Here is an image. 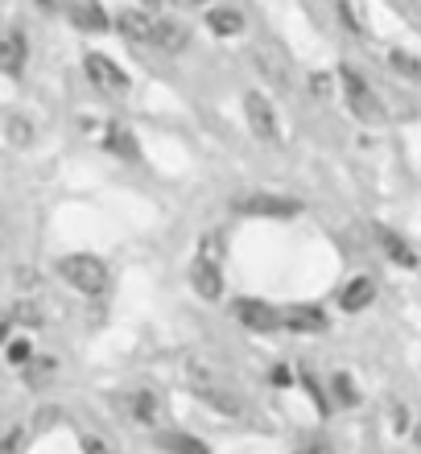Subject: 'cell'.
Here are the masks:
<instances>
[{
    "label": "cell",
    "instance_id": "cell-8",
    "mask_svg": "<svg viewBox=\"0 0 421 454\" xmlns=\"http://www.w3.org/2000/svg\"><path fill=\"white\" fill-rule=\"evenodd\" d=\"M191 388L199 393V401H207V405L215 409V413H223V418H236V413H240V401H236L231 393H223V388H215L207 376H194Z\"/></svg>",
    "mask_w": 421,
    "mask_h": 454
},
{
    "label": "cell",
    "instance_id": "cell-5",
    "mask_svg": "<svg viewBox=\"0 0 421 454\" xmlns=\"http://www.w3.org/2000/svg\"><path fill=\"white\" fill-rule=\"evenodd\" d=\"M236 211H244V215L293 219L301 211V203H293V199H277V194H256V199H240V203H236Z\"/></svg>",
    "mask_w": 421,
    "mask_h": 454
},
{
    "label": "cell",
    "instance_id": "cell-10",
    "mask_svg": "<svg viewBox=\"0 0 421 454\" xmlns=\"http://www.w3.org/2000/svg\"><path fill=\"white\" fill-rule=\"evenodd\" d=\"M25 34L21 29H12V34L0 37V71L4 74H21L25 71Z\"/></svg>",
    "mask_w": 421,
    "mask_h": 454
},
{
    "label": "cell",
    "instance_id": "cell-34",
    "mask_svg": "<svg viewBox=\"0 0 421 454\" xmlns=\"http://www.w3.org/2000/svg\"><path fill=\"white\" fill-rule=\"evenodd\" d=\"M4 335H9V326H4V323H0V343H4Z\"/></svg>",
    "mask_w": 421,
    "mask_h": 454
},
{
    "label": "cell",
    "instance_id": "cell-35",
    "mask_svg": "<svg viewBox=\"0 0 421 454\" xmlns=\"http://www.w3.org/2000/svg\"><path fill=\"white\" fill-rule=\"evenodd\" d=\"M186 4H207V0H186Z\"/></svg>",
    "mask_w": 421,
    "mask_h": 454
},
{
    "label": "cell",
    "instance_id": "cell-32",
    "mask_svg": "<svg viewBox=\"0 0 421 454\" xmlns=\"http://www.w3.org/2000/svg\"><path fill=\"white\" fill-rule=\"evenodd\" d=\"M298 454H326V446L323 442H310V446H301Z\"/></svg>",
    "mask_w": 421,
    "mask_h": 454
},
{
    "label": "cell",
    "instance_id": "cell-2",
    "mask_svg": "<svg viewBox=\"0 0 421 454\" xmlns=\"http://www.w3.org/2000/svg\"><path fill=\"white\" fill-rule=\"evenodd\" d=\"M343 91H347V108L355 120H363V124H380L385 120V108H380V99H376V91L368 87V79H363L360 71H351V67H343Z\"/></svg>",
    "mask_w": 421,
    "mask_h": 454
},
{
    "label": "cell",
    "instance_id": "cell-29",
    "mask_svg": "<svg viewBox=\"0 0 421 454\" xmlns=\"http://www.w3.org/2000/svg\"><path fill=\"white\" fill-rule=\"evenodd\" d=\"M9 359H12V364H25V359H29V343H12L9 347Z\"/></svg>",
    "mask_w": 421,
    "mask_h": 454
},
{
    "label": "cell",
    "instance_id": "cell-26",
    "mask_svg": "<svg viewBox=\"0 0 421 454\" xmlns=\"http://www.w3.org/2000/svg\"><path fill=\"white\" fill-rule=\"evenodd\" d=\"M17 450H21V430H12L9 438L0 442V454H17Z\"/></svg>",
    "mask_w": 421,
    "mask_h": 454
},
{
    "label": "cell",
    "instance_id": "cell-24",
    "mask_svg": "<svg viewBox=\"0 0 421 454\" xmlns=\"http://www.w3.org/2000/svg\"><path fill=\"white\" fill-rule=\"evenodd\" d=\"M301 384H306V393L314 396V405H318V413H326V396H323V388H318V380H314L310 372H301Z\"/></svg>",
    "mask_w": 421,
    "mask_h": 454
},
{
    "label": "cell",
    "instance_id": "cell-25",
    "mask_svg": "<svg viewBox=\"0 0 421 454\" xmlns=\"http://www.w3.org/2000/svg\"><path fill=\"white\" fill-rule=\"evenodd\" d=\"M17 323H25V326H34V323H37V310L29 306V301H21V306H17Z\"/></svg>",
    "mask_w": 421,
    "mask_h": 454
},
{
    "label": "cell",
    "instance_id": "cell-18",
    "mask_svg": "<svg viewBox=\"0 0 421 454\" xmlns=\"http://www.w3.org/2000/svg\"><path fill=\"white\" fill-rule=\"evenodd\" d=\"M129 409H133L136 421H153L157 418V393H149V388H136V393L129 396Z\"/></svg>",
    "mask_w": 421,
    "mask_h": 454
},
{
    "label": "cell",
    "instance_id": "cell-36",
    "mask_svg": "<svg viewBox=\"0 0 421 454\" xmlns=\"http://www.w3.org/2000/svg\"><path fill=\"white\" fill-rule=\"evenodd\" d=\"M417 446H421V426H417Z\"/></svg>",
    "mask_w": 421,
    "mask_h": 454
},
{
    "label": "cell",
    "instance_id": "cell-17",
    "mask_svg": "<svg viewBox=\"0 0 421 454\" xmlns=\"http://www.w3.org/2000/svg\"><path fill=\"white\" fill-rule=\"evenodd\" d=\"M157 446L166 454H207V446L199 442V438H191V434H182V430L157 434Z\"/></svg>",
    "mask_w": 421,
    "mask_h": 454
},
{
    "label": "cell",
    "instance_id": "cell-6",
    "mask_svg": "<svg viewBox=\"0 0 421 454\" xmlns=\"http://www.w3.org/2000/svg\"><path fill=\"white\" fill-rule=\"evenodd\" d=\"M236 314H240V323L248 326V331H277L281 326V314L269 306V301H256V298H240L236 301Z\"/></svg>",
    "mask_w": 421,
    "mask_h": 454
},
{
    "label": "cell",
    "instance_id": "cell-31",
    "mask_svg": "<svg viewBox=\"0 0 421 454\" xmlns=\"http://www.w3.org/2000/svg\"><path fill=\"white\" fill-rule=\"evenodd\" d=\"M310 83H314V91H318V96H326V87H331V83H326V74H314Z\"/></svg>",
    "mask_w": 421,
    "mask_h": 454
},
{
    "label": "cell",
    "instance_id": "cell-3",
    "mask_svg": "<svg viewBox=\"0 0 421 454\" xmlns=\"http://www.w3.org/2000/svg\"><path fill=\"white\" fill-rule=\"evenodd\" d=\"M83 67H87V74H91V83L104 87V91H116V96L129 91V74H124L112 59H104V54H87Z\"/></svg>",
    "mask_w": 421,
    "mask_h": 454
},
{
    "label": "cell",
    "instance_id": "cell-16",
    "mask_svg": "<svg viewBox=\"0 0 421 454\" xmlns=\"http://www.w3.org/2000/svg\"><path fill=\"white\" fill-rule=\"evenodd\" d=\"M207 25H211V34L231 37V34H240V29H244V12L223 4V9H211V12H207Z\"/></svg>",
    "mask_w": 421,
    "mask_h": 454
},
{
    "label": "cell",
    "instance_id": "cell-23",
    "mask_svg": "<svg viewBox=\"0 0 421 454\" xmlns=\"http://www.w3.org/2000/svg\"><path fill=\"white\" fill-rule=\"evenodd\" d=\"M256 67H261V71H265L277 87H285V71H281V62L273 59V54H265V50H261V54H256Z\"/></svg>",
    "mask_w": 421,
    "mask_h": 454
},
{
    "label": "cell",
    "instance_id": "cell-27",
    "mask_svg": "<svg viewBox=\"0 0 421 454\" xmlns=\"http://www.w3.org/2000/svg\"><path fill=\"white\" fill-rule=\"evenodd\" d=\"M339 17H343V21H347V29H355V34H360V29H363V25L355 21V12H351V4H347V0L339 4Z\"/></svg>",
    "mask_w": 421,
    "mask_h": 454
},
{
    "label": "cell",
    "instance_id": "cell-37",
    "mask_svg": "<svg viewBox=\"0 0 421 454\" xmlns=\"http://www.w3.org/2000/svg\"><path fill=\"white\" fill-rule=\"evenodd\" d=\"M144 4H157V0H144Z\"/></svg>",
    "mask_w": 421,
    "mask_h": 454
},
{
    "label": "cell",
    "instance_id": "cell-7",
    "mask_svg": "<svg viewBox=\"0 0 421 454\" xmlns=\"http://www.w3.org/2000/svg\"><path fill=\"white\" fill-rule=\"evenodd\" d=\"M281 326L298 331V335H318V331H326V314L318 306H289L281 314Z\"/></svg>",
    "mask_w": 421,
    "mask_h": 454
},
{
    "label": "cell",
    "instance_id": "cell-30",
    "mask_svg": "<svg viewBox=\"0 0 421 454\" xmlns=\"http://www.w3.org/2000/svg\"><path fill=\"white\" fill-rule=\"evenodd\" d=\"M273 384H277V388H285V384H293V376H289V368H273Z\"/></svg>",
    "mask_w": 421,
    "mask_h": 454
},
{
    "label": "cell",
    "instance_id": "cell-14",
    "mask_svg": "<svg viewBox=\"0 0 421 454\" xmlns=\"http://www.w3.org/2000/svg\"><path fill=\"white\" fill-rule=\"evenodd\" d=\"M194 289H199V298L215 301L219 294H223V273H219V264L194 261Z\"/></svg>",
    "mask_w": 421,
    "mask_h": 454
},
{
    "label": "cell",
    "instance_id": "cell-11",
    "mask_svg": "<svg viewBox=\"0 0 421 454\" xmlns=\"http://www.w3.org/2000/svg\"><path fill=\"white\" fill-rule=\"evenodd\" d=\"M66 12H71V21L79 25V29H87V34H104V29H108V17H104V9H99L96 0L66 4Z\"/></svg>",
    "mask_w": 421,
    "mask_h": 454
},
{
    "label": "cell",
    "instance_id": "cell-15",
    "mask_svg": "<svg viewBox=\"0 0 421 454\" xmlns=\"http://www.w3.org/2000/svg\"><path fill=\"white\" fill-rule=\"evenodd\" d=\"M186 29H182L178 21H153V46L169 50V54H178V50H186Z\"/></svg>",
    "mask_w": 421,
    "mask_h": 454
},
{
    "label": "cell",
    "instance_id": "cell-9",
    "mask_svg": "<svg viewBox=\"0 0 421 454\" xmlns=\"http://www.w3.org/2000/svg\"><path fill=\"white\" fill-rule=\"evenodd\" d=\"M116 29H121L129 42H149V46H153V17L144 9H124L121 17H116Z\"/></svg>",
    "mask_w": 421,
    "mask_h": 454
},
{
    "label": "cell",
    "instance_id": "cell-33",
    "mask_svg": "<svg viewBox=\"0 0 421 454\" xmlns=\"http://www.w3.org/2000/svg\"><path fill=\"white\" fill-rule=\"evenodd\" d=\"M37 4H42L46 12H58L62 9V0H37Z\"/></svg>",
    "mask_w": 421,
    "mask_h": 454
},
{
    "label": "cell",
    "instance_id": "cell-20",
    "mask_svg": "<svg viewBox=\"0 0 421 454\" xmlns=\"http://www.w3.org/2000/svg\"><path fill=\"white\" fill-rule=\"evenodd\" d=\"M388 62H393V71L405 74V79H421V62L413 59V54H405V50H393V54H388Z\"/></svg>",
    "mask_w": 421,
    "mask_h": 454
},
{
    "label": "cell",
    "instance_id": "cell-12",
    "mask_svg": "<svg viewBox=\"0 0 421 454\" xmlns=\"http://www.w3.org/2000/svg\"><path fill=\"white\" fill-rule=\"evenodd\" d=\"M376 239H380V248L388 252V261H397L401 269H417V252L397 236V231H388V227H376Z\"/></svg>",
    "mask_w": 421,
    "mask_h": 454
},
{
    "label": "cell",
    "instance_id": "cell-19",
    "mask_svg": "<svg viewBox=\"0 0 421 454\" xmlns=\"http://www.w3.org/2000/svg\"><path fill=\"white\" fill-rule=\"evenodd\" d=\"M199 261L203 264H223V236H219V231H207V236L199 239Z\"/></svg>",
    "mask_w": 421,
    "mask_h": 454
},
{
    "label": "cell",
    "instance_id": "cell-22",
    "mask_svg": "<svg viewBox=\"0 0 421 454\" xmlns=\"http://www.w3.org/2000/svg\"><path fill=\"white\" fill-rule=\"evenodd\" d=\"M104 145H108V149H116L121 157H136V145H133V137H129L124 129H112V132H108V141H104Z\"/></svg>",
    "mask_w": 421,
    "mask_h": 454
},
{
    "label": "cell",
    "instance_id": "cell-21",
    "mask_svg": "<svg viewBox=\"0 0 421 454\" xmlns=\"http://www.w3.org/2000/svg\"><path fill=\"white\" fill-rule=\"evenodd\" d=\"M331 388H335L339 405H355V401H360V393H355V384H351V376H347V372H339L335 380H331Z\"/></svg>",
    "mask_w": 421,
    "mask_h": 454
},
{
    "label": "cell",
    "instance_id": "cell-28",
    "mask_svg": "<svg viewBox=\"0 0 421 454\" xmlns=\"http://www.w3.org/2000/svg\"><path fill=\"white\" fill-rule=\"evenodd\" d=\"M83 450H87V454H112L108 446H104V442L96 438V434H87V438H83Z\"/></svg>",
    "mask_w": 421,
    "mask_h": 454
},
{
    "label": "cell",
    "instance_id": "cell-13",
    "mask_svg": "<svg viewBox=\"0 0 421 454\" xmlns=\"http://www.w3.org/2000/svg\"><path fill=\"white\" fill-rule=\"evenodd\" d=\"M372 298H376V286L368 281V277H355V281H347V286H343L339 306H343L347 314H360L363 306H372Z\"/></svg>",
    "mask_w": 421,
    "mask_h": 454
},
{
    "label": "cell",
    "instance_id": "cell-1",
    "mask_svg": "<svg viewBox=\"0 0 421 454\" xmlns=\"http://www.w3.org/2000/svg\"><path fill=\"white\" fill-rule=\"evenodd\" d=\"M58 273L66 286H74L79 294H104L108 289V264L99 256H87V252H74V256H62Z\"/></svg>",
    "mask_w": 421,
    "mask_h": 454
},
{
    "label": "cell",
    "instance_id": "cell-4",
    "mask_svg": "<svg viewBox=\"0 0 421 454\" xmlns=\"http://www.w3.org/2000/svg\"><path fill=\"white\" fill-rule=\"evenodd\" d=\"M244 112H248V124H253V132L261 137V141H277L281 137L277 116H273V108L265 104L261 91H248V96H244Z\"/></svg>",
    "mask_w": 421,
    "mask_h": 454
}]
</instances>
